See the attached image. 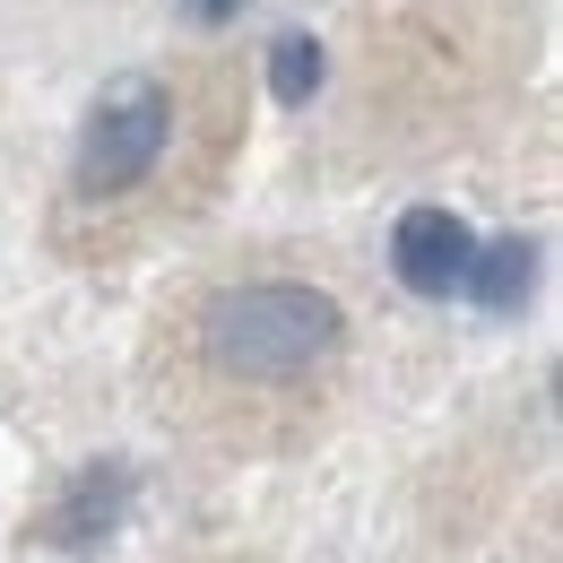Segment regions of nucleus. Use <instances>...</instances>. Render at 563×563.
<instances>
[{"label":"nucleus","mask_w":563,"mask_h":563,"mask_svg":"<svg viewBox=\"0 0 563 563\" xmlns=\"http://www.w3.org/2000/svg\"><path fill=\"white\" fill-rule=\"evenodd\" d=\"M243 147V78L191 53V62H140L113 70L78 113L53 243L70 261H131L217 200L225 165Z\"/></svg>","instance_id":"obj_2"},{"label":"nucleus","mask_w":563,"mask_h":563,"mask_svg":"<svg viewBox=\"0 0 563 563\" xmlns=\"http://www.w3.org/2000/svg\"><path fill=\"white\" fill-rule=\"evenodd\" d=\"M511 53H520L511 0H364L355 9L347 131L382 156L451 140L494 96Z\"/></svg>","instance_id":"obj_3"},{"label":"nucleus","mask_w":563,"mask_h":563,"mask_svg":"<svg viewBox=\"0 0 563 563\" xmlns=\"http://www.w3.org/2000/svg\"><path fill=\"white\" fill-rule=\"evenodd\" d=\"M122 503H131V468L122 460H104V468H78V486L44 511V547H62V555H78V547H96L113 520H122Z\"/></svg>","instance_id":"obj_5"},{"label":"nucleus","mask_w":563,"mask_h":563,"mask_svg":"<svg viewBox=\"0 0 563 563\" xmlns=\"http://www.w3.org/2000/svg\"><path fill=\"white\" fill-rule=\"evenodd\" d=\"M234 9H243V0H183V18H200V26H225Z\"/></svg>","instance_id":"obj_8"},{"label":"nucleus","mask_w":563,"mask_h":563,"mask_svg":"<svg viewBox=\"0 0 563 563\" xmlns=\"http://www.w3.org/2000/svg\"><path fill=\"white\" fill-rule=\"evenodd\" d=\"M468 261H477V234L451 209H408L390 225V278L408 295H424V303H451L468 286Z\"/></svg>","instance_id":"obj_4"},{"label":"nucleus","mask_w":563,"mask_h":563,"mask_svg":"<svg viewBox=\"0 0 563 563\" xmlns=\"http://www.w3.org/2000/svg\"><path fill=\"white\" fill-rule=\"evenodd\" d=\"M355 303L321 269L234 261L174 286L147 330V408L209 460H278L339 417Z\"/></svg>","instance_id":"obj_1"},{"label":"nucleus","mask_w":563,"mask_h":563,"mask_svg":"<svg viewBox=\"0 0 563 563\" xmlns=\"http://www.w3.org/2000/svg\"><path fill=\"white\" fill-rule=\"evenodd\" d=\"M321 78H330V44L321 35H278V53H269V96H278L286 113H303L312 96H321Z\"/></svg>","instance_id":"obj_6"},{"label":"nucleus","mask_w":563,"mask_h":563,"mask_svg":"<svg viewBox=\"0 0 563 563\" xmlns=\"http://www.w3.org/2000/svg\"><path fill=\"white\" fill-rule=\"evenodd\" d=\"M529 261H538V252H529L520 234H503V243H486V252L468 261V295H477L486 312H511V303L529 295Z\"/></svg>","instance_id":"obj_7"}]
</instances>
